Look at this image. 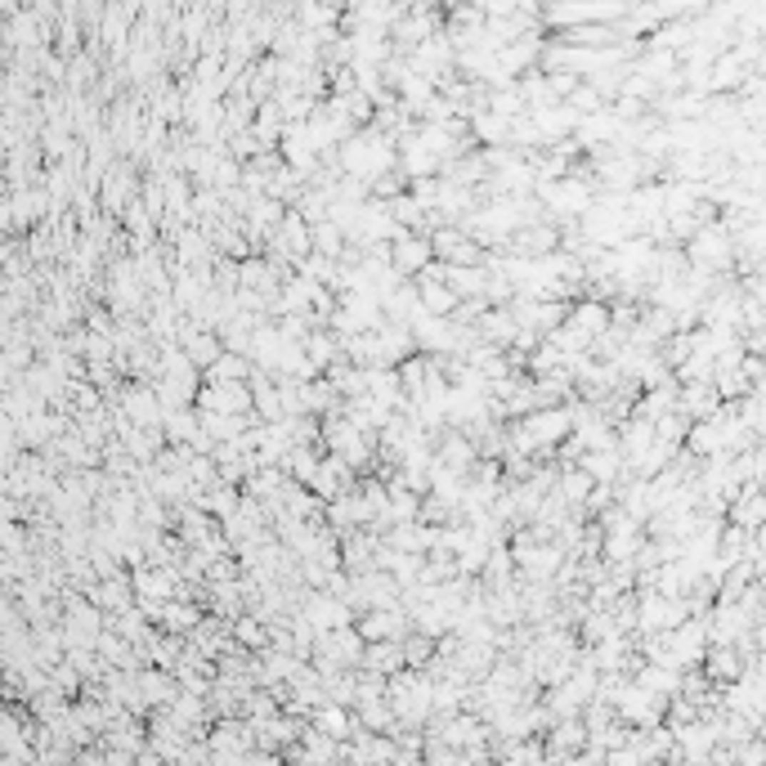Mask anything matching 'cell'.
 I'll list each match as a JSON object with an SVG mask.
<instances>
[{
  "label": "cell",
  "instance_id": "cell-2",
  "mask_svg": "<svg viewBox=\"0 0 766 766\" xmlns=\"http://www.w3.org/2000/svg\"><path fill=\"white\" fill-rule=\"evenodd\" d=\"M421 301H426V309H435V314L453 305V296H448V291H439V287H421Z\"/></svg>",
  "mask_w": 766,
  "mask_h": 766
},
{
  "label": "cell",
  "instance_id": "cell-1",
  "mask_svg": "<svg viewBox=\"0 0 766 766\" xmlns=\"http://www.w3.org/2000/svg\"><path fill=\"white\" fill-rule=\"evenodd\" d=\"M421 260H426V242L403 238V242H399V265H403V269H417Z\"/></svg>",
  "mask_w": 766,
  "mask_h": 766
}]
</instances>
